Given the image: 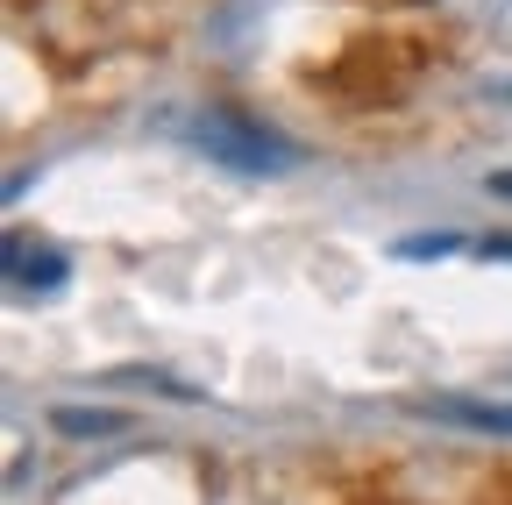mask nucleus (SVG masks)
Returning <instances> with one entry per match:
<instances>
[{
    "mask_svg": "<svg viewBox=\"0 0 512 505\" xmlns=\"http://www.w3.org/2000/svg\"><path fill=\"white\" fill-rule=\"evenodd\" d=\"M185 136H192L200 157H214V164H228L242 178H285V171H299V150L278 129H264L256 114H242V107H200L185 121Z\"/></svg>",
    "mask_w": 512,
    "mask_h": 505,
    "instance_id": "nucleus-1",
    "label": "nucleus"
},
{
    "mask_svg": "<svg viewBox=\"0 0 512 505\" xmlns=\"http://www.w3.org/2000/svg\"><path fill=\"white\" fill-rule=\"evenodd\" d=\"M0 257H8V285H15V299H57L64 285H72V264H64V249H50V242L8 235V242H0Z\"/></svg>",
    "mask_w": 512,
    "mask_h": 505,
    "instance_id": "nucleus-2",
    "label": "nucleus"
},
{
    "mask_svg": "<svg viewBox=\"0 0 512 505\" xmlns=\"http://www.w3.org/2000/svg\"><path fill=\"white\" fill-rule=\"evenodd\" d=\"M427 413L456 420V427H477V434H505V441H512V406H498V399H427Z\"/></svg>",
    "mask_w": 512,
    "mask_h": 505,
    "instance_id": "nucleus-3",
    "label": "nucleus"
},
{
    "mask_svg": "<svg viewBox=\"0 0 512 505\" xmlns=\"http://www.w3.org/2000/svg\"><path fill=\"white\" fill-rule=\"evenodd\" d=\"M50 427L72 434V441H100V434H121V413H107V406H50Z\"/></svg>",
    "mask_w": 512,
    "mask_h": 505,
    "instance_id": "nucleus-4",
    "label": "nucleus"
},
{
    "mask_svg": "<svg viewBox=\"0 0 512 505\" xmlns=\"http://www.w3.org/2000/svg\"><path fill=\"white\" fill-rule=\"evenodd\" d=\"M456 249H470L456 228H434V235H399L392 242V257L399 264H427V257H456Z\"/></svg>",
    "mask_w": 512,
    "mask_h": 505,
    "instance_id": "nucleus-5",
    "label": "nucleus"
},
{
    "mask_svg": "<svg viewBox=\"0 0 512 505\" xmlns=\"http://www.w3.org/2000/svg\"><path fill=\"white\" fill-rule=\"evenodd\" d=\"M477 257H491V264L512 257V235H484V242H477Z\"/></svg>",
    "mask_w": 512,
    "mask_h": 505,
    "instance_id": "nucleus-6",
    "label": "nucleus"
},
{
    "mask_svg": "<svg viewBox=\"0 0 512 505\" xmlns=\"http://www.w3.org/2000/svg\"><path fill=\"white\" fill-rule=\"evenodd\" d=\"M491 193H498V200H512V171H491Z\"/></svg>",
    "mask_w": 512,
    "mask_h": 505,
    "instance_id": "nucleus-7",
    "label": "nucleus"
}]
</instances>
